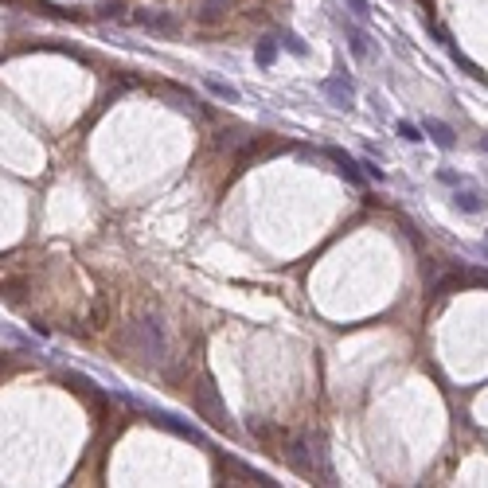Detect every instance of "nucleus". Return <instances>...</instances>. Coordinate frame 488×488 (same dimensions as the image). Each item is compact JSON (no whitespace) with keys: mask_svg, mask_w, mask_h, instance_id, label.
I'll use <instances>...</instances> for the list:
<instances>
[{"mask_svg":"<svg viewBox=\"0 0 488 488\" xmlns=\"http://www.w3.org/2000/svg\"><path fill=\"white\" fill-rule=\"evenodd\" d=\"M118 352H126L129 360H149V363H157V367H164V360H169V344H164L160 320L145 317V320H137V324H129V329L118 336ZM126 355H121V360H126Z\"/></svg>","mask_w":488,"mask_h":488,"instance_id":"nucleus-1","label":"nucleus"},{"mask_svg":"<svg viewBox=\"0 0 488 488\" xmlns=\"http://www.w3.org/2000/svg\"><path fill=\"white\" fill-rule=\"evenodd\" d=\"M192 406H195V414H200L207 426H215L219 434H235V422H231V414H227V403L219 398V387H215L207 375H200V383L192 387Z\"/></svg>","mask_w":488,"mask_h":488,"instance_id":"nucleus-2","label":"nucleus"},{"mask_svg":"<svg viewBox=\"0 0 488 488\" xmlns=\"http://www.w3.org/2000/svg\"><path fill=\"white\" fill-rule=\"evenodd\" d=\"M149 418H152V426H164V429H169V434H176V438H184V441H195V446H207V438H203L200 429H195L192 422H180L176 414H169V410H152Z\"/></svg>","mask_w":488,"mask_h":488,"instance_id":"nucleus-3","label":"nucleus"},{"mask_svg":"<svg viewBox=\"0 0 488 488\" xmlns=\"http://www.w3.org/2000/svg\"><path fill=\"white\" fill-rule=\"evenodd\" d=\"M324 157L336 164V172L348 180V184H355V188L363 184V172H360V160H355V157H348L344 149H324Z\"/></svg>","mask_w":488,"mask_h":488,"instance_id":"nucleus-4","label":"nucleus"},{"mask_svg":"<svg viewBox=\"0 0 488 488\" xmlns=\"http://www.w3.org/2000/svg\"><path fill=\"white\" fill-rule=\"evenodd\" d=\"M320 90L329 94V98L336 102L340 110H352V102H355V86H352V78H344V75H340V78H329V83L320 86Z\"/></svg>","mask_w":488,"mask_h":488,"instance_id":"nucleus-5","label":"nucleus"},{"mask_svg":"<svg viewBox=\"0 0 488 488\" xmlns=\"http://www.w3.org/2000/svg\"><path fill=\"white\" fill-rule=\"evenodd\" d=\"M137 20H141L149 32H157V35H176L180 32V20L169 16V12H157V16H152V12H141Z\"/></svg>","mask_w":488,"mask_h":488,"instance_id":"nucleus-6","label":"nucleus"},{"mask_svg":"<svg viewBox=\"0 0 488 488\" xmlns=\"http://www.w3.org/2000/svg\"><path fill=\"white\" fill-rule=\"evenodd\" d=\"M453 207L465 211V215H480V211L488 207V200H480L472 188H457V192H453Z\"/></svg>","mask_w":488,"mask_h":488,"instance_id":"nucleus-7","label":"nucleus"},{"mask_svg":"<svg viewBox=\"0 0 488 488\" xmlns=\"http://www.w3.org/2000/svg\"><path fill=\"white\" fill-rule=\"evenodd\" d=\"M422 133H426L429 137V141H438V149H453V145H457V137H453V129H449L446 126V121H438V118H429L426 121V129H422Z\"/></svg>","mask_w":488,"mask_h":488,"instance_id":"nucleus-8","label":"nucleus"},{"mask_svg":"<svg viewBox=\"0 0 488 488\" xmlns=\"http://www.w3.org/2000/svg\"><path fill=\"white\" fill-rule=\"evenodd\" d=\"M340 24H344V35H348V47H352V55H355V59H367V55H371V39L355 24H348V20H340Z\"/></svg>","mask_w":488,"mask_h":488,"instance_id":"nucleus-9","label":"nucleus"},{"mask_svg":"<svg viewBox=\"0 0 488 488\" xmlns=\"http://www.w3.org/2000/svg\"><path fill=\"white\" fill-rule=\"evenodd\" d=\"M254 59H258V67H274L278 63V35H262L254 47Z\"/></svg>","mask_w":488,"mask_h":488,"instance_id":"nucleus-10","label":"nucleus"},{"mask_svg":"<svg viewBox=\"0 0 488 488\" xmlns=\"http://www.w3.org/2000/svg\"><path fill=\"white\" fill-rule=\"evenodd\" d=\"M231 8H235V0H203V8H200V24H215V20H223Z\"/></svg>","mask_w":488,"mask_h":488,"instance_id":"nucleus-11","label":"nucleus"},{"mask_svg":"<svg viewBox=\"0 0 488 488\" xmlns=\"http://www.w3.org/2000/svg\"><path fill=\"white\" fill-rule=\"evenodd\" d=\"M278 47H286L289 55H297V59H305V55H309L305 39H301L297 32H289V28H278Z\"/></svg>","mask_w":488,"mask_h":488,"instance_id":"nucleus-12","label":"nucleus"},{"mask_svg":"<svg viewBox=\"0 0 488 488\" xmlns=\"http://www.w3.org/2000/svg\"><path fill=\"white\" fill-rule=\"evenodd\" d=\"M207 90L215 94V98H223V102H231V106H235L238 102V90L231 83H219V78H207Z\"/></svg>","mask_w":488,"mask_h":488,"instance_id":"nucleus-13","label":"nucleus"},{"mask_svg":"<svg viewBox=\"0 0 488 488\" xmlns=\"http://www.w3.org/2000/svg\"><path fill=\"white\" fill-rule=\"evenodd\" d=\"M24 289H28V281H24V278H16V281H0V297H4V301H20V297H24Z\"/></svg>","mask_w":488,"mask_h":488,"instance_id":"nucleus-14","label":"nucleus"},{"mask_svg":"<svg viewBox=\"0 0 488 488\" xmlns=\"http://www.w3.org/2000/svg\"><path fill=\"white\" fill-rule=\"evenodd\" d=\"M395 133L403 137V141H410V145L426 141V137H422V129H418V126H410V121H398V126H395Z\"/></svg>","mask_w":488,"mask_h":488,"instance_id":"nucleus-15","label":"nucleus"},{"mask_svg":"<svg viewBox=\"0 0 488 488\" xmlns=\"http://www.w3.org/2000/svg\"><path fill=\"white\" fill-rule=\"evenodd\" d=\"M348 8H352L355 16H360V20H371V16H375V12H371V4H367V0H348Z\"/></svg>","mask_w":488,"mask_h":488,"instance_id":"nucleus-16","label":"nucleus"},{"mask_svg":"<svg viewBox=\"0 0 488 488\" xmlns=\"http://www.w3.org/2000/svg\"><path fill=\"white\" fill-rule=\"evenodd\" d=\"M438 180H441V184H449V188H461V176H457V172H449V169H441Z\"/></svg>","mask_w":488,"mask_h":488,"instance_id":"nucleus-17","label":"nucleus"},{"mask_svg":"<svg viewBox=\"0 0 488 488\" xmlns=\"http://www.w3.org/2000/svg\"><path fill=\"white\" fill-rule=\"evenodd\" d=\"M360 169L367 172V176H375V180H387V172H383V169H375V164H371V160H363Z\"/></svg>","mask_w":488,"mask_h":488,"instance_id":"nucleus-18","label":"nucleus"},{"mask_svg":"<svg viewBox=\"0 0 488 488\" xmlns=\"http://www.w3.org/2000/svg\"><path fill=\"white\" fill-rule=\"evenodd\" d=\"M4 371H8V360H4V355H0V375H4Z\"/></svg>","mask_w":488,"mask_h":488,"instance_id":"nucleus-19","label":"nucleus"}]
</instances>
